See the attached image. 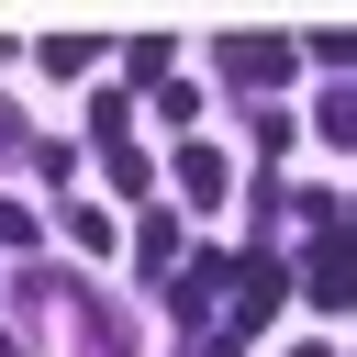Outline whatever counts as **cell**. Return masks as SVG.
Masks as SVG:
<instances>
[{"mask_svg": "<svg viewBox=\"0 0 357 357\" xmlns=\"http://www.w3.org/2000/svg\"><path fill=\"white\" fill-rule=\"evenodd\" d=\"M223 78H290V45L279 33H234L223 45Z\"/></svg>", "mask_w": 357, "mask_h": 357, "instance_id": "obj_1", "label": "cell"}, {"mask_svg": "<svg viewBox=\"0 0 357 357\" xmlns=\"http://www.w3.org/2000/svg\"><path fill=\"white\" fill-rule=\"evenodd\" d=\"M67 312H78V335H89V357H134V346H123V324H112V312H100V301H89L78 279H67Z\"/></svg>", "mask_w": 357, "mask_h": 357, "instance_id": "obj_2", "label": "cell"}, {"mask_svg": "<svg viewBox=\"0 0 357 357\" xmlns=\"http://www.w3.org/2000/svg\"><path fill=\"white\" fill-rule=\"evenodd\" d=\"M178 190H190V201H223V190H234V167H223L212 145H190V156H178Z\"/></svg>", "mask_w": 357, "mask_h": 357, "instance_id": "obj_3", "label": "cell"}, {"mask_svg": "<svg viewBox=\"0 0 357 357\" xmlns=\"http://www.w3.org/2000/svg\"><path fill=\"white\" fill-rule=\"evenodd\" d=\"M312 134H324V145H335V156H346V145H357V112H346V78H335V100H324V112H312Z\"/></svg>", "mask_w": 357, "mask_h": 357, "instance_id": "obj_4", "label": "cell"}, {"mask_svg": "<svg viewBox=\"0 0 357 357\" xmlns=\"http://www.w3.org/2000/svg\"><path fill=\"white\" fill-rule=\"evenodd\" d=\"M134 257H145V279H167V268H178V234H167V223L145 212V234H134Z\"/></svg>", "mask_w": 357, "mask_h": 357, "instance_id": "obj_5", "label": "cell"}, {"mask_svg": "<svg viewBox=\"0 0 357 357\" xmlns=\"http://www.w3.org/2000/svg\"><path fill=\"white\" fill-rule=\"evenodd\" d=\"M0 156H22V123H11V112H0Z\"/></svg>", "mask_w": 357, "mask_h": 357, "instance_id": "obj_6", "label": "cell"}]
</instances>
